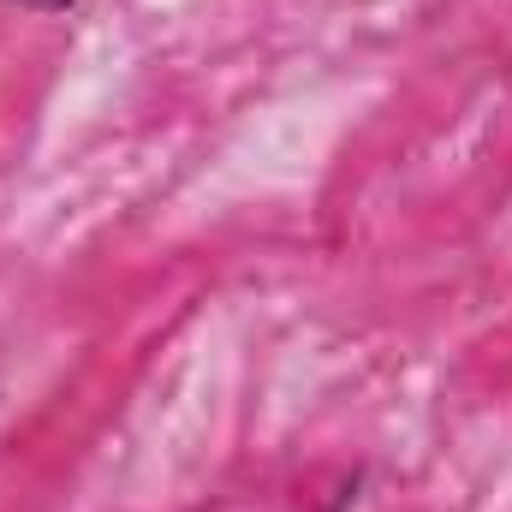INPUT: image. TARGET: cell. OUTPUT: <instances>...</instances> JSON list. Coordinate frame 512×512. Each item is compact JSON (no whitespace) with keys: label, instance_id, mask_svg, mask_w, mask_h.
<instances>
[{"label":"cell","instance_id":"6da1fadb","mask_svg":"<svg viewBox=\"0 0 512 512\" xmlns=\"http://www.w3.org/2000/svg\"><path fill=\"white\" fill-rule=\"evenodd\" d=\"M0 6H18V12H48V18H66V12H78L84 0H0Z\"/></svg>","mask_w":512,"mask_h":512}]
</instances>
